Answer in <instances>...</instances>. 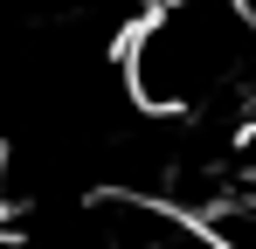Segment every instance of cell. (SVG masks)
Here are the masks:
<instances>
[{
    "label": "cell",
    "mask_w": 256,
    "mask_h": 249,
    "mask_svg": "<svg viewBox=\"0 0 256 249\" xmlns=\"http://www.w3.org/2000/svg\"><path fill=\"white\" fill-rule=\"evenodd\" d=\"M0 249H28V242H21V236H7V228H0Z\"/></svg>",
    "instance_id": "cell-2"
},
{
    "label": "cell",
    "mask_w": 256,
    "mask_h": 249,
    "mask_svg": "<svg viewBox=\"0 0 256 249\" xmlns=\"http://www.w3.org/2000/svg\"><path fill=\"white\" fill-rule=\"evenodd\" d=\"M256 76L250 0H152L125 42V83L146 118H208Z\"/></svg>",
    "instance_id": "cell-1"
}]
</instances>
